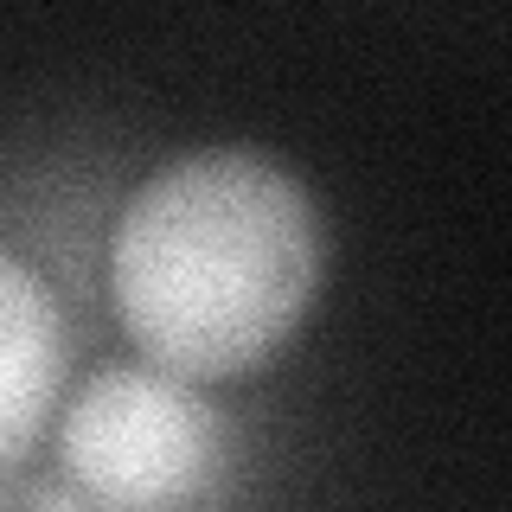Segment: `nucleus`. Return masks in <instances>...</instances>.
I'll return each instance as SVG.
<instances>
[{
  "instance_id": "1",
  "label": "nucleus",
  "mask_w": 512,
  "mask_h": 512,
  "mask_svg": "<svg viewBox=\"0 0 512 512\" xmlns=\"http://www.w3.org/2000/svg\"><path fill=\"white\" fill-rule=\"evenodd\" d=\"M327 282V218L263 148H192L122 199L109 308L135 352L186 384L269 365Z\"/></svg>"
},
{
  "instance_id": "2",
  "label": "nucleus",
  "mask_w": 512,
  "mask_h": 512,
  "mask_svg": "<svg viewBox=\"0 0 512 512\" xmlns=\"http://www.w3.org/2000/svg\"><path fill=\"white\" fill-rule=\"evenodd\" d=\"M58 468L84 506H199L224 461L205 384L160 365H103L58 404Z\"/></svg>"
},
{
  "instance_id": "3",
  "label": "nucleus",
  "mask_w": 512,
  "mask_h": 512,
  "mask_svg": "<svg viewBox=\"0 0 512 512\" xmlns=\"http://www.w3.org/2000/svg\"><path fill=\"white\" fill-rule=\"evenodd\" d=\"M71 378V327L52 282L0 250V480L39 448Z\"/></svg>"
}]
</instances>
